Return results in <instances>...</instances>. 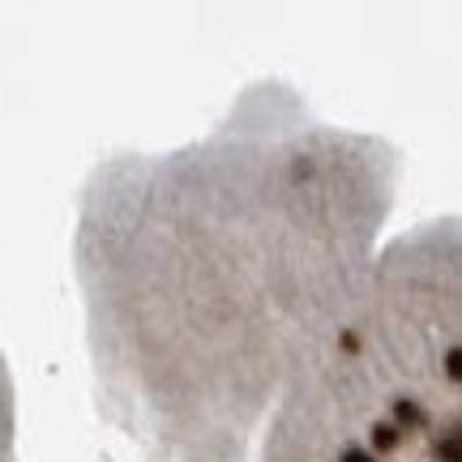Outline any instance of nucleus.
Here are the masks:
<instances>
[{"mask_svg":"<svg viewBox=\"0 0 462 462\" xmlns=\"http://www.w3.org/2000/svg\"><path fill=\"white\" fill-rule=\"evenodd\" d=\"M394 420H398V432L402 429H424V424H429L424 407H415L411 398H394Z\"/></svg>","mask_w":462,"mask_h":462,"instance_id":"f257e3e1","label":"nucleus"},{"mask_svg":"<svg viewBox=\"0 0 462 462\" xmlns=\"http://www.w3.org/2000/svg\"><path fill=\"white\" fill-rule=\"evenodd\" d=\"M343 462H377V458H373L368 449H346V454H343Z\"/></svg>","mask_w":462,"mask_h":462,"instance_id":"39448f33","label":"nucleus"},{"mask_svg":"<svg viewBox=\"0 0 462 462\" xmlns=\"http://www.w3.org/2000/svg\"><path fill=\"white\" fill-rule=\"evenodd\" d=\"M398 441H402L398 424H373V449L390 454V449H398Z\"/></svg>","mask_w":462,"mask_h":462,"instance_id":"f03ea898","label":"nucleus"},{"mask_svg":"<svg viewBox=\"0 0 462 462\" xmlns=\"http://www.w3.org/2000/svg\"><path fill=\"white\" fill-rule=\"evenodd\" d=\"M446 364H449V377L458 381V373H462V351H458V346H454V351L446 356Z\"/></svg>","mask_w":462,"mask_h":462,"instance_id":"20e7f679","label":"nucleus"},{"mask_svg":"<svg viewBox=\"0 0 462 462\" xmlns=\"http://www.w3.org/2000/svg\"><path fill=\"white\" fill-rule=\"evenodd\" d=\"M437 458H441V462H462V441H458V432H446V441L437 446Z\"/></svg>","mask_w":462,"mask_h":462,"instance_id":"7ed1b4c3","label":"nucleus"}]
</instances>
